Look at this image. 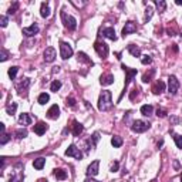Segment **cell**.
I'll return each mask as SVG.
<instances>
[{"label":"cell","mask_w":182,"mask_h":182,"mask_svg":"<svg viewBox=\"0 0 182 182\" xmlns=\"http://www.w3.org/2000/svg\"><path fill=\"white\" fill-rule=\"evenodd\" d=\"M135 31H137V26L134 24V22H127L122 29V36L125 37V36H128L131 33H135Z\"/></svg>","instance_id":"obj_11"},{"label":"cell","mask_w":182,"mask_h":182,"mask_svg":"<svg viewBox=\"0 0 182 182\" xmlns=\"http://www.w3.org/2000/svg\"><path fill=\"white\" fill-rule=\"evenodd\" d=\"M23 33H24L26 36H29V37H31V36H34V34L39 33V26L37 24H31L30 27H24V29H23Z\"/></svg>","instance_id":"obj_15"},{"label":"cell","mask_w":182,"mask_h":182,"mask_svg":"<svg viewBox=\"0 0 182 182\" xmlns=\"http://www.w3.org/2000/svg\"><path fill=\"white\" fill-rule=\"evenodd\" d=\"M111 144H112V147H114V148H120L121 145H122V138H121V137H112L111 138Z\"/></svg>","instance_id":"obj_25"},{"label":"cell","mask_w":182,"mask_h":182,"mask_svg":"<svg viewBox=\"0 0 182 182\" xmlns=\"http://www.w3.org/2000/svg\"><path fill=\"white\" fill-rule=\"evenodd\" d=\"M7 23H9L7 17H6V16H2V17H0V24H2V27H6Z\"/></svg>","instance_id":"obj_41"},{"label":"cell","mask_w":182,"mask_h":182,"mask_svg":"<svg viewBox=\"0 0 182 182\" xmlns=\"http://www.w3.org/2000/svg\"><path fill=\"white\" fill-rule=\"evenodd\" d=\"M157 115H158V117H161V118L167 117V111H165L164 108H158V110H157Z\"/></svg>","instance_id":"obj_39"},{"label":"cell","mask_w":182,"mask_h":182,"mask_svg":"<svg viewBox=\"0 0 182 182\" xmlns=\"http://www.w3.org/2000/svg\"><path fill=\"white\" fill-rule=\"evenodd\" d=\"M155 4H157V7L159 10H164V9H165V6H167V3H165V2H162V0H159V2H158V0H155Z\"/></svg>","instance_id":"obj_37"},{"label":"cell","mask_w":182,"mask_h":182,"mask_svg":"<svg viewBox=\"0 0 182 182\" xmlns=\"http://www.w3.org/2000/svg\"><path fill=\"white\" fill-rule=\"evenodd\" d=\"M98 167H100V161L96 159L88 168H87V175L88 176H96L98 174Z\"/></svg>","instance_id":"obj_12"},{"label":"cell","mask_w":182,"mask_h":182,"mask_svg":"<svg viewBox=\"0 0 182 182\" xmlns=\"http://www.w3.org/2000/svg\"><path fill=\"white\" fill-rule=\"evenodd\" d=\"M162 91H165V83L164 81H157V83L154 84V87H152V93L154 94H161Z\"/></svg>","instance_id":"obj_16"},{"label":"cell","mask_w":182,"mask_h":182,"mask_svg":"<svg viewBox=\"0 0 182 182\" xmlns=\"http://www.w3.org/2000/svg\"><path fill=\"white\" fill-rule=\"evenodd\" d=\"M111 171H112V172L118 171V162H114V165H112V167H111Z\"/></svg>","instance_id":"obj_46"},{"label":"cell","mask_w":182,"mask_h":182,"mask_svg":"<svg viewBox=\"0 0 182 182\" xmlns=\"http://www.w3.org/2000/svg\"><path fill=\"white\" fill-rule=\"evenodd\" d=\"M128 51H130L134 57L141 56V50H139V47H137L135 44H130V46H128Z\"/></svg>","instance_id":"obj_22"},{"label":"cell","mask_w":182,"mask_h":182,"mask_svg":"<svg viewBox=\"0 0 182 182\" xmlns=\"http://www.w3.org/2000/svg\"><path fill=\"white\" fill-rule=\"evenodd\" d=\"M94 49H96V51L98 53L100 57H107L108 56V46L105 43H102V41H96L94 43Z\"/></svg>","instance_id":"obj_7"},{"label":"cell","mask_w":182,"mask_h":182,"mask_svg":"<svg viewBox=\"0 0 182 182\" xmlns=\"http://www.w3.org/2000/svg\"><path fill=\"white\" fill-rule=\"evenodd\" d=\"M111 107H112L111 93L110 91H102L98 98V110L100 111H108Z\"/></svg>","instance_id":"obj_1"},{"label":"cell","mask_w":182,"mask_h":182,"mask_svg":"<svg viewBox=\"0 0 182 182\" xmlns=\"http://www.w3.org/2000/svg\"><path fill=\"white\" fill-rule=\"evenodd\" d=\"M61 20L68 30H75V27H77V20L73 16H68L65 12H61Z\"/></svg>","instance_id":"obj_2"},{"label":"cell","mask_w":182,"mask_h":182,"mask_svg":"<svg viewBox=\"0 0 182 182\" xmlns=\"http://www.w3.org/2000/svg\"><path fill=\"white\" fill-rule=\"evenodd\" d=\"M67 105H70V107H74L75 105V100L73 98V97H70V98H67V102H65Z\"/></svg>","instance_id":"obj_43"},{"label":"cell","mask_w":182,"mask_h":182,"mask_svg":"<svg viewBox=\"0 0 182 182\" xmlns=\"http://www.w3.org/2000/svg\"><path fill=\"white\" fill-rule=\"evenodd\" d=\"M44 164H46V159H44V158H37V159H34L33 167L36 168V169H43Z\"/></svg>","instance_id":"obj_23"},{"label":"cell","mask_w":182,"mask_h":182,"mask_svg":"<svg viewBox=\"0 0 182 182\" xmlns=\"http://www.w3.org/2000/svg\"><path fill=\"white\" fill-rule=\"evenodd\" d=\"M56 56H57L56 50L53 49V47H49V49H46V51H44V61L53 63L54 60H56Z\"/></svg>","instance_id":"obj_9"},{"label":"cell","mask_w":182,"mask_h":182,"mask_svg":"<svg viewBox=\"0 0 182 182\" xmlns=\"http://www.w3.org/2000/svg\"><path fill=\"white\" fill-rule=\"evenodd\" d=\"M83 131H84V127L81 125L78 121H73V134H74L75 137H78Z\"/></svg>","instance_id":"obj_17"},{"label":"cell","mask_w":182,"mask_h":182,"mask_svg":"<svg viewBox=\"0 0 182 182\" xmlns=\"http://www.w3.org/2000/svg\"><path fill=\"white\" fill-rule=\"evenodd\" d=\"M169 121H171V124H178V122H179V118H176V117H171V118H169Z\"/></svg>","instance_id":"obj_45"},{"label":"cell","mask_w":182,"mask_h":182,"mask_svg":"<svg viewBox=\"0 0 182 182\" xmlns=\"http://www.w3.org/2000/svg\"><path fill=\"white\" fill-rule=\"evenodd\" d=\"M60 88H61V81H59V80H54L51 83V86H50V90L54 91V93H57Z\"/></svg>","instance_id":"obj_28"},{"label":"cell","mask_w":182,"mask_h":182,"mask_svg":"<svg viewBox=\"0 0 182 182\" xmlns=\"http://www.w3.org/2000/svg\"><path fill=\"white\" fill-rule=\"evenodd\" d=\"M122 70L125 71V74H127V78H125V88L128 87V84H130V81L133 80L134 75H137V68H130V67H127V65L122 64Z\"/></svg>","instance_id":"obj_8"},{"label":"cell","mask_w":182,"mask_h":182,"mask_svg":"<svg viewBox=\"0 0 182 182\" xmlns=\"http://www.w3.org/2000/svg\"><path fill=\"white\" fill-rule=\"evenodd\" d=\"M152 74H154V70H151V73H149V74H144V77H142V81H144V83H148V81H151Z\"/></svg>","instance_id":"obj_38"},{"label":"cell","mask_w":182,"mask_h":182,"mask_svg":"<svg viewBox=\"0 0 182 182\" xmlns=\"http://www.w3.org/2000/svg\"><path fill=\"white\" fill-rule=\"evenodd\" d=\"M40 14H41V17H44V19L50 16V9H49V4H47V3H41Z\"/></svg>","instance_id":"obj_24"},{"label":"cell","mask_w":182,"mask_h":182,"mask_svg":"<svg viewBox=\"0 0 182 182\" xmlns=\"http://www.w3.org/2000/svg\"><path fill=\"white\" fill-rule=\"evenodd\" d=\"M178 88H179L178 78H176L175 75H169V78H168V90H169V93L172 94V96H175V94L178 93Z\"/></svg>","instance_id":"obj_5"},{"label":"cell","mask_w":182,"mask_h":182,"mask_svg":"<svg viewBox=\"0 0 182 182\" xmlns=\"http://www.w3.org/2000/svg\"><path fill=\"white\" fill-rule=\"evenodd\" d=\"M84 182H98V181H94V179H91V178H87Z\"/></svg>","instance_id":"obj_47"},{"label":"cell","mask_w":182,"mask_h":182,"mask_svg":"<svg viewBox=\"0 0 182 182\" xmlns=\"http://www.w3.org/2000/svg\"><path fill=\"white\" fill-rule=\"evenodd\" d=\"M16 137H17V138H26V137H27V131L26 130H17L16 131Z\"/></svg>","instance_id":"obj_34"},{"label":"cell","mask_w":182,"mask_h":182,"mask_svg":"<svg viewBox=\"0 0 182 182\" xmlns=\"http://www.w3.org/2000/svg\"><path fill=\"white\" fill-rule=\"evenodd\" d=\"M33 130H34V133L37 134V135H43V134L47 131V124L43 122V121H40V122H37L36 125H34Z\"/></svg>","instance_id":"obj_14"},{"label":"cell","mask_w":182,"mask_h":182,"mask_svg":"<svg viewBox=\"0 0 182 182\" xmlns=\"http://www.w3.org/2000/svg\"><path fill=\"white\" fill-rule=\"evenodd\" d=\"M50 100V96L47 93H41L40 96H39V104H41V105H44L47 101Z\"/></svg>","instance_id":"obj_29"},{"label":"cell","mask_w":182,"mask_h":182,"mask_svg":"<svg viewBox=\"0 0 182 182\" xmlns=\"http://www.w3.org/2000/svg\"><path fill=\"white\" fill-rule=\"evenodd\" d=\"M152 17V7H147V13H145V22H148L149 19Z\"/></svg>","instance_id":"obj_36"},{"label":"cell","mask_w":182,"mask_h":182,"mask_svg":"<svg viewBox=\"0 0 182 182\" xmlns=\"http://www.w3.org/2000/svg\"><path fill=\"white\" fill-rule=\"evenodd\" d=\"M19 121H20V124H23V125H30L31 124V117L29 114H20V117H19Z\"/></svg>","instance_id":"obj_20"},{"label":"cell","mask_w":182,"mask_h":182,"mask_svg":"<svg viewBox=\"0 0 182 182\" xmlns=\"http://www.w3.org/2000/svg\"><path fill=\"white\" fill-rule=\"evenodd\" d=\"M152 61V59H151V56H148V54H147V56H142V59H141V63L142 64H149V63Z\"/></svg>","instance_id":"obj_35"},{"label":"cell","mask_w":182,"mask_h":182,"mask_svg":"<svg viewBox=\"0 0 182 182\" xmlns=\"http://www.w3.org/2000/svg\"><path fill=\"white\" fill-rule=\"evenodd\" d=\"M29 86H30V80H29V78H24V80H23L17 87H16V88H17V91H19L20 94H23V91H26Z\"/></svg>","instance_id":"obj_19"},{"label":"cell","mask_w":182,"mask_h":182,"mask_svg":"<svg viewBox=\"0 0 182 182\" xmlns=\"http://www.w3.org/2000/svg\"><path fill=\"white\" fill-rule=\"evenodd\" d=\"M101 34L104 37L110 39V40H117V36H115V30L112 27H107V29H102Z\"/></svg>","instance_id":"obj_13"},{"label":"cell","mask_w":182,"mask_h":182,"mask_svg":"<svg viewBox=\"0 0 182 182\" xmlns=\"http://www.w3.org/2000/svg\"><path fill=\"white\" fill-rule=\"evenodd\" d=\"M17 71H19V67H10L9 68V77L12 78V80H14L16 78V74H17Z\"/></svg>","instance_id":"obj_32"},{"label":"cell","mask_w":182,"mask_h":182,"mask_svg":"<svg viewBox=\"0 0 182 182\" xmlns=\"http://www.w3.org/2000/svg\"><path fill=\"white\" fill-rule=\"evenodd\" d=\"M176 4H179V6H182V2H181V0H176Z\"/></svg>","instance_id":"obj_50"},{"label":"cell","mask_w":182,"mask_h":182,"mask_svg":"<svg viewBox=\"0 0 182 182\" xmlns=\"http://www.w3.org/2000/svg\"><path fill=\"white\" fill-rule=\"evenodd\" d=\"M131 128H133L134 133H145V131L149 128V124L148 122H145V121L142 120H137L133 122V125H131Z\"/></svg>","instance_id":"obj_4"},{"label":"cell","mask_w":182,"mask_h":182,"mask_svg":"<svg viewBox=\"0 0 182 182\" xmlns=\"http://www.w3.org/2000/svg\"><path fill=\"white\" fill-rule=\"evenodd\" d=\"M9 139H10V138H9V135H7L6 133H3V134H2V139H0V144L4 145L7 141H9Z\"/></svg>","instance_id":"obj_40"},{"label":"cell","mask_w":182,"mask_h":182,"mask_svg":"<svg viewBox=\"0 0 182 182\" xmlns=\"http://www.w3.org/2000/svg\"><path fill=\"white\" fill-rule=\"evenodd\" d=\"M174 139H175L176 147H178L179 149H182V135H178V134H175V135H174Z\"/></svg>","instance_id":"obj_33"},{"label":"cell","mask_w":182,"mask_h":182,"mask_svg":"<svg viewBox=\"0 0 182 182\" xmlns=\"http://www.w3.org/2000/svg\"><path fill=\"white\" fill-rule=\"evenodd\" d=\"M54 175H56V178H57V179H60V181H63V179L67 178V172H65L64 169H56Z\"/></svg>","instance_id":"obj_27"},{"label":"cell","mask_w":182,"mask_h":182,"mask_svg":"<svg viewBox=\"0 0 182 182\" xmlns=\"http://www.w3.org/2000/svg\"><path fill=\"white\" fill-rule=\"evenodd\" d=\"M152 112H154V108H152V105H142V107H141V114L145 115V117H149Z\"/></svg>","instance_id":"obj_21"},{"label":"cell","mask_w":182,"mask_h":182,"mask_svg":"<svg viewBox=\"0 0 182 182\" xmlns=\"http://www.w3.org/2000/svg\"><path fill=\"white\" fill-rule=\"evenodd\" d=\"M17 7H19V3H13V6L9 9V14H14L16 10H17Z\"/></svg>","instance_id":"obj_42"},{"label":"cell","mask_w":182,"mask_h":182,"mask_svg":"<svg viewBox=\"0 0 182 182\" xmlns=\"http://www.w3.org/2000/svg\"><path fill=\"white\" fill-rule=\"evenodd\" d=\"M60 56H61L63 60H67L73 56V49L68 43H64V41H60Z\"/></svg>","instance_id":"obj_3"},{"label":"cell","mask_w":182,"mask_h":182,"mask_svg":"<svg viewBox=\"0 0 182 182\" xmlns=\"http://www.w3.org/2000/svg\"><path fill=\"white\" fill-rule=\"evenodd\" d=\"M16 110H17V104L16 102H12V104H9L6 107V111H7V114H10V115H13L16 112Z\"/></svg>","instance_id":"obj_30"},{"label":"cell","mask_w":182,"mask_h":182,"mask_svg":"<svg viewBox=\"0 0 182 182\" xmlns=\"http://www.w3.org/2000/svg\"><path fill=\"white\" fill-rule=\"evenodd\" d=\"M114 83V75L112 74H105L101 75V84L102 86H110V84Z\"/></svg>","instance_id":"obj_18"},{"label":"cell","mask_w":182,"mask_h":182,"mask_svg":"<svg viewBox=\"0 0 182 182\" xmlns=\"http://www.w3.org/2000/svg\"><path fill=\"white\" fill-rule=\"evenodd\" d=\"M37 182H49V181H47V179H44V178H41V179H39Z\"/></svg>","instance_id":"obj_49"},{"label":"cell","mask_w":182,"mask_h":182,"mask_svg":"<svg viewBox=\"0 0 182 182\" xmlns=\"http://www.w3.org/2000/svg\"><path fill=\"white\" fill-rule=\"evenodd\" d=\"M181 182H182V175H181Z\"/></svg>","instance_id":"obj_51"},{"label":"cell","mask_w":182,"mask_h":182,"mask_svg":"<svg viewBox=\"0 0 182 182\" xmlns=\"http://www.w3.org/2000/svg\"><path fill=\"white\" fill-rule=\"evenodd\" d=\"M77 57H78V61H84V63H88V64H93V63H91V60L88 59V56H87L86 53L80 51L77 54Z\"/></svg>","instance_id":"obj_26"},{"label":"cell","mask_w":182,"mask_h":182,"mask_svg":"<svg viewBox=\"0 0 182 182\" xmlns=\"http://www.w3.org/2000/svg\"><path fill=\"white\" fill-rule=\"evenodd\" d=\"M98 139H100V133H94L93 137L90 138V144H91V147H96V144L98 142Z\"/></svg>","instance_id":"obj_31"},{"label":"cell","mask_w":182,"mask_h":182,"mask_svg":"<svg viewBox=\"0 0 182 182\" xmlns=\"http://www.w3.org/2000/svg\"><path fill=\"white\" fill-rule=\"evenodd\" d=\"M65 155H67V157H74L75 159H83V152H81L80 148H77L74 144H71L70 147L67 148Z\"/></svg>","instance_id":"obj_6"},{"label":"cell","mask_w":182,"mask_h":182,"mask_svg":"<svg viewBox=\"0 0 182 182\" xmlns=\"http://www.w3.org/2000/svg\"><path fill=\"white\" fill-rule=\"evenodd\" d=\"M47 117L51 118V120H57V118L60 117V108L57 104L51 105V107L49 108V111H47Z\"/></svg>","instance_id":"obj_10"},{"label":"cell","mask_w":182,"mask_h":182,"mask_svg":"<svg viewBox=\"0 0 182 182\" xmlns=\"http://www.w3.org/2000/svg\"><path fill=\"white\" fill-rule=\"evenodd\" d=\"M10 182H19V179H17V178H12V179H10Z\"/></svg>","instance_id":"obj_48"},{"label":"cell","mask_w":182,"mask_h":182,"mask_svg":"<svg viewBox=\"0 0 182 182\" xmlns=\"http://www.w3.org/2000/svg\"><path fill=\"white\" fill-rule=\"evenodd\" d=\"M0 60H2V61H6V60H7V53H6V51H2V56H0Z\"/></svg>","instance_id":"obj_44"}]
</instances>
